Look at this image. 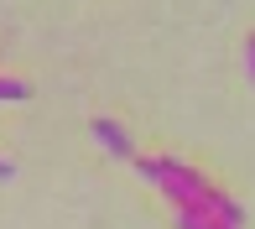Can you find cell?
I'll return each mask as SVG.
<instances>
[{"mask_svg": "<svg viewBox=\"0 0 255 229\" xmlns=\"http://www.w3.org/2000/svg\"><path fill=\"white\" fill-rule=\"evenodd\" d=\"M135 167H141V177L156 182L177 209L203 214V219H214V224H224V229H245V209H240L229 193H219L214 182H203L193 167L172 162V156H151V162H135Z\"/></svg>", "mask_w": 255, "mask_h": 229, "instance_id": "cell-1", "label": "cell"}, {"mask_svg": "<svg viewBox=\"0 0 255 229\" xmlns=\"http://www.w3.org/2000/svg\"><path fill=\"white\" fill-rule=\"evenodd\" d=\"M94 141H99L110 156H120V162H141V156H135V141H130V130H120L115 120H94Z\"/></svg>", "mask_w": 255, "mask_h": 229, "instance_id": "cell-2", "label": "cell"}, {"mask_svg": "<svg viewBox=\"0 0 255 229\" xmlns=\"http://www.w3.org/2000/svg\"><path fill=\"white\" fill-rule=\"evenodd\" d=\"M0 99H10V105H21V99H31V89L21 84V78H0Z\"/></svg>", "mask_w": 255, "mask_h": 229, "instance_id": "cell-3", "label": "cell"}, {"mask_svg": "<svg viewBox=\"0 0 255 229\" xmlns=\"http://www.w3.org/2000/svg\"><path fill=\"white\" fill-rule=\"evenodd\" d=\"M177 229H224V224L203 219V214H188V209H177Z\"/></svg>", "mask_w": 255, "mask_h": 229, "instance_id": "cell-4", "label": "cell"}, {"mask_svg": "<svg viewBox=\"0 0 255 229\" xmlns=\"http://www.w3.org/2000/svg\"><path fill=\"white\" fill-rule=\"evenodd\" d=\"M10 177H16V167H10V162H0V182H10Z\"/></svg>", "mask_w": 255, "mask_h": 229, "instance_id": "cell-5", "label": "cell"}, {"mask_svg": "<svg viewBox=\"0 0 255 229\" xmlns=\"http://www.w3.org/2000/svg\"><path fill=\"white\" fill-rule=\"evenodd\" d=\"M250 78H255V37H250Z\"/></svg>", "mask_w": 255, "mask_h": 229, "instance_id": "cell-6", "label": "cell"}]
</instances>
